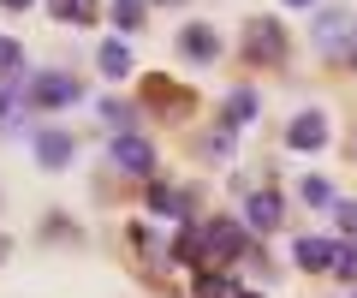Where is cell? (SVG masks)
Returning <instances> with one entry per match:
<instances>
[{
    "instance_id": "8",
    "label": "cell",
    "mask_w": 357,
    "mask_h": 298,
    "mask_svg": "<svg viewBox=\"0 0 357 298\" xmlns=\"http://www.w3.org/2000/svg\"><path fill=\"white\" fill-rule=\"evenodd\" d=\"M280 221H286V197L280 191H250L244 197V227H250V233H274Z\"/></svg>"
},
{
    "instance_id": "23",
    "label": "cell",
    "mask_w": 357,
    "mask_h": 298,
    "mask_svg": "<svg viewBox=\"0 0 357 298\" xmlns=\"http://www.w3.org/2000/svg\"><path fill=\"white\" fill-rule=\"evenodd\" d=\"M13 66H24V48L13 36H0V72H13Z\"/></svg>"
},
{
    "instance_id": "9",
    "label": "cell",
    "mask_w": 357,
    "mask_h": 298,
    "mask_svg": "<svg viewBox=\"0 0 357 298\" xmlns=\"http://www.w3.org/2000/svg\"><path fill=\"white\" fill-rule=\"evenodd\" d=\"M173 48L185 54L191 66H215V60H220V36H215L208 24H185V30H178V42H173Z\"/></svg>"
},
{
    "instance_id": "12",
    "label": "cell",
    "mask_w": 357,
    "mask_h": 298,
    "mask_svg": "<svg viewBox=\"0 0 357 298\" xmlns=\"http://www.w3.org/2000/svg\"><path fill=\"white\" fill-rule=\"evenodd\" d=\"M256 119H262V96H256V90H232V96H227V119H220V126L238 131V126H256Z\"/></svg>"
},
{
    "instance_id": "24",
    "label": "cell",
    "mask_w": 357,
    "mask_h": 298,
    "mask_svg": "<svg viewBox=\"0 0 357 298\" xmlns=\"http://www.w3.org/2000/svg\"><path fill=\"white\" fill-rule=\"evenodd\" d=\"M42 239H77V227L60 221V215H48V221H42Z\"/></svg>"
},
{
    "instance_id": "13",
    "label": "cell",
    "mask_w": 357,
    "mask_h": 298,
    "mask_svg": "<svg viewBox=\"0 0 357 298\" xmlns=\"http://www.w3.org/2000/svg\"><path fill=\"white\" fill-rule=\"evenodd\" d=\"M173 257H178V262H191V269H203V262H208V251H203V227H197V221H185V233L173 239Z\"/></svg>"
},
{
    "instance_id": "4",
    "label": "cell",
    "mask_w": 357,
    "mask_h": 298,
    "mask_svg": "<svg viewBox=\"0 0 357 298\" xmlns=\"http://www.w3.org/2000/svg\"><path fill=\"white\" fill-rule=\"evenodd\" d=\"M24 96H30V107H72L77 102V78L72 72H36V78L24 84Z\"/></svg>"
},
{
    "instance_id": "34",
    "label": "cell",
    "mask_w": 357,
    "mask_h": 298,
    "mask_svg": "<svg viewBox=\"0 0 357 298\" xmlns=\"http://www.w3.org/2000/svg\"><path fill=\"white\" fill-rule=\"evenodd\" d=\"M351 298H357V292H351Z\"/></svg>"
},
{
    "instance_id": "26",
    "label": "cell",
    "mask_w": 357,
    "mask_h": 298,
    "mask_svg": "<svg viewBox=\"0 0 357 298\" xmlns=\"http://www.w3.org/2000/svg\"><path fill=\"white\" fill-rule=\"evenodd\" d=\"M333 269H340L345 281H357V251H351V245H340V257H333Z\"/></svg>"
},
{
    "instance_id": "28",
    "label": "cell",
    "mask_w": 357,
    "mask_h": 298,
    "mask_svg": "<svg viewBox=\"0 0 357 298\" xmlns=\"http://www.w3.org/2000/svg\"><path fill=\"white\" fill-rule=\"evenodd\" d=\"M6 251H13V239H0V262H6Z\"/></svg>"
},
{
    "instance_id": "15",
    "label": "cell",
    "mask_w": 357,
    "mask_h": 298,
    "mask_svg": "<svg viewBox=\"0 0 357 298\" xmlns=\"http://www.w3.org/2000/svg\"><path fill=\"white\" fill-rule=\"evenodd\" d=\"M143 203H149V215H185V209H191V197L173 191V185H149V197H143Z\"/></svg>"
},
{
    "instance_id": "31",
    "label": "cell",
    "mask_w": 357,
    "mask_h": 298,
    "mask_svg": "<svg viewBox=\"0 0 357 298\" xmlns=\"http://www.w3.org/2000/svg\"><path fill=\"white\" fill-rule=\"evenodd\" d=\"M286 6H316V0H286Z\"/></svg>"
},
{
    "instance_id": "2",
    "label": "cell",
    "mask_w": 357,
    "mask_h": 298,
    "mask_svg": "<svg viewBox=\"0 0 357 298\" xmlns=\"http://www.w3.org/2000/svg\"><path fill=\"white\" fill-rule=\"evenodd\" d=\"M203 251H208V262H238L256 251V239L244 221H203Z\"/></svg>"
},
{
    "instance_id": "32",
    "label": "cell",
    "mask_w": 357,
    "mask_h": 298,
    "mask_svg": "<svg viewBox=\"0 0 357 298\" xmlns=\"http://www.w3.org/2000/svg\"><path fill=\"white\" fill-rule=\"evenodd\" d=\"M345 149H351V156H357V131H351V143H345Z\"/></svg>"
},
{
    "instance_id": "21",
    "label": "cell",
    "mask_w": 357,
    "mask_h": 298,
    "mask_svg": "<svg viewBox=\"0 0 357 298\" xmlns=\"http://www.w3.org/2000/svg\"><path fill=\"white\" fill-rule=\"evenodd\" d=\"M298 197H304V203H310V209H333V185H328V179H321V173H310V179H304V185H298Z\"/></svg>"
},
{
    "instance_id": "6",
    "label": "cell",
    "mask_w": 357,
    "mask_h": 298,
    "mask_svg": "<svg viewBox=\"0 0 357 298\" xmlns=\"http://www.w3.org/2000/svg\"><path fill=\"white\" fill-rule=\"evenodd\" d=\"M114 167L119 173H131V179H155V143L149 137H137V131H126V137H114Z\"/></svg>"
},
{
    "instance_id": "1",
    "label": "cell",
    "mask_w": 357,
    "mask_h": 298,
    "mask_svg": "<svg viewBox=\"0 0 357 298\" xmlns=\"http://www.w3.org/2000/svg\"><path fill=\"white\" fill-rule=\"evenodd\" d=\"M286 48H292V42H286L280 18H250V24H244V60L250 66H280Z\"/></svg>"
},
{
    "instance_id": "33",
    "label": "cell",
    "mask_w": 357,
    "mask_h": 298,
    "mask_svg": "<svg viewBox=\"0 0 357 298\" xmlns=\"http://www.w3.org/2000/svg\"><path fill=\"white\" fill-rule=\"evenodd\" d=\"M155 6H178V0H155Z\"/></svg>"
},
{
    "instance_id": "22",
    "label": "cell",
    "mask_w": 357,
    "mask_h": 298,
    "mask_svg": "<svg viewBox=\"0 0 357 298\" xmlns=\"http://www.w3.org/2000/svg\"><path fill=\"white\" fill-rule=\"evenodd\" d=\"M107 18H114L119 30H143V0H114V13H107Z\"/></svg>"
},
{
    "instance_id": "11",
    "label": "cell",
    "mask_w": 357,
    "mask_h": 298,
    "mask_svg": "<svg viewBox=\"0 0 357 298\" xmlns=\"http://www.w3.org/2000/svg\"><path fill=\"white\" fill-rule=\"evenodd\" d=\"M292 257H298V269H304V274H321V269H333L340 245H333V239H298Z\"/></svg>"
},
{
    "instance_id": "16",
    "label": "cell",
    "mask_w": 357,
    "mask_h": 298,
    "mask_svg": "<svg viewBox=\"0 0 357 298\" xmlns=\"http://www.w3.org/2000/svg\"><path fill=\"white\" fill-rule=\"evenodd\" d=\"M102 126H114V137H126V131H137V107L107 96V102H102Z\"/></svg>"
},
{
    "instance_id": "25",
    "label": "cell",
    "mask_w": 357,
    "mask_h": 298,
    "mask_svg": "<svg viewBox=\"0 0 357 298\" xmlns=\"http://www.w3.org/2000/svg\"><path fill=\"white\" fill-rule=\"evenodd\" d=\"M333 215H340V233L357 239V203H333Z\"/></svg>"
},
{
    "instance_id": "29",
    "label": "cell",
    "mask_w": 357,
    "mask_h": 298,
    "mask_svg": "<svg viewBox=\"0 0 357 298\" xmlns=\"http://www.w3.org/2000/svg\"><path fill=\"white\" fill-rule=\"evenodd\" d=\"M345 60H351V66H357V42H351V48H345Z\"/></svg>"
},
{
    "instance_id": "18",
    "label": "cell",
    "mask_w": 357,
    "mask_h": 298,
    "mask_svg": "<svg viewBox=\"0 0 357 298\" xmlns=\"http://www.w3.org/2000/svg\"><path fill=\"white\" fill-rule=\"evenodd\" d=\"M96 66H102L107 78H126V72H131V54H126V42H102V48H96Z\"/></svg>"
},
{
    "instance_id": "10",
    "label": "cell",
    "mask_w": 357,
    "mask_h": 298,
    "mask_svg": "<svg viewBox=\"0 0 357 298\" xmlns=\"http://www.w3.org/2000/svg\"><path fill=\"white\" fill-rule=\"evenodd\" d=\"M72 131H60V126H48V131H36V167H48V173H60V167H72Z\"/></svg>"
},
{
    "instance_id": "5",
    "label": "cell",
    "mask_w": 357,
    "mask_h": 298,
    "mask_svg": "<svg viewBox=\"0 0 357 298\" xmlns=\"http://www.w3.org/2000/svg\"><path fill=\"white\" fill-rule=\"evenodd\" d=\"M143 102L149 107H161L167 119H185L197 107V96L185 90V84H173V78H161V72H149V78H143Z\"/></svg>"
},
{
    "instance_id": "17",
    "label": "cell",
    "mask_w": 357,
    "mask_h": 298,
    "mask_svg": "<svg viewBox=\"0 0 357 298\" xmlns=\"http://www.w3.org/2000/svg\"><path fill=\"white\" fill-rule=\"evenodd\" d=\"M191 298H232V281L220 269H197V281H191Z\"/></svg>"
},
{
    "instance_id": "14",
    "label": "cell",
    "mask_w": 357,
    "mask_h": 298,
    "mask_svg": "<svg viewBox=\"0 0 357 298\" xmlns=\"http://www.w3.org/2000/svg\"><path fill=\"white\" fill-rule=\"evenodd\" d=\"M48 13L60 18V24H96L102 6H96V0H48Z\"/></svg>"
},
{
    "instance_id": "27",
    "label": "cell",
    "mask_w": 357,
    "mask_h": 298,
    "mask_svg": "<svg viewBox=\"0 0 357 298\" xmlns=\"http://www.w3.org/2000/svg\"><path fill=\"white\" fill-rule=\"evenodd\" d=\"M0 6H6V13H24V6H30V0H0Z\"/></svg>"
},
{
    "instance_id": "19",
    "label": "cell",
    "mask_w": 357,
    "mask_h": 298,
    "mask_svg": "<svg viewBox=\"0 0 357 298\" xmlns=\"http://www.w3.org/2000/svg\"><path fill=\"white\" fill-rule=\"evenodd\" d=\"M18 90H24V66H13V72H0V126L13 119V107H18Z\"/></svg>"
},
{
    "instance_id": "30",
    "label": "cell",
    "mask_w": 357,
    "mask_h": 298,
    "mask_svg": "<svg viewBox=\"0 0 357 298\" xmlns=\"http://www.w3.org/2000/svg\"><path fill=\"white\" fill-rule=\"evenodd\" d=\"M232 298H256V292H244V286H232Z\"/></svg>"
},
{
    "instance_id": "20",
    "label": "cell",
    "mask_w": 357,
    "mask_h": 298,
    "mask_svg": "<svg viewBox=\"0 0 357 298\" xmlns=\"http://www.w3.org/2000/svg\"><path fill=\"white\" fill-rule=\"evenodd\" d=\"M197 156H203V161H232V131L215 126V131L203 137V149H197Z\"/></svg>"
},
{
    "instance_id": "3",
    "label": "cell",
    "mask_w": 357,
    "mask_h": 298,
    "mask_svg": "<svg viewBox=\"0 0 357 298\" xmlns=\"http://www.w3.org/2000/svg\"><path fill=\"white\" fill-rule=\"evenodd\" d=\"M351 42H357V13L351 6H321L316 13V48L333 54V60H345Z\"/></svg>"
},
{
    "instance_id": "7",
    "label": "cell",
    "mask_w": 357,
    "mask_h": 298,
    "mask_svg": "<svg viewBox=\"0 0 357 298\" xmlns=\"http://www.w3.org/2000/svg\"><path fill=\"white\" fill-rule=\"evenodd\" d=\"M286 143L304 149V156H316L321 143H328V114H321V107H298L292 126H286Z\"/></svg>"
}]
</instances>
